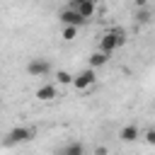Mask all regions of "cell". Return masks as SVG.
Here are the masks:
<instances>
[{
  "label": "cell",
  "instance_id": "13",
  "mask_svg": "<svg viewBox=\"0 0 155 155\" xmlns=\"http://www.w3.org/2000/svg\"><path fill=\"white\" fill-rule=\"evenodd\" d=\"M75 36H78V27H65V29H63V39H65V41H73Z\"/></svg>",
  "mask_w": 155,
  "mask_h": 155
},
{
  "label": "cell",
  "instance_id": "7",
  "mask_svg": "<svg viewBox=\"0 0 155 155\" xmlns=\"http://www.w3.org/2000/svg\"><path fill=\"white\" fill-rule=\"evenodd\" d=\"M56 155H85V145L78 143V140H73V143L63 145L61 150H56Z\"/></svg>",
  "mask_w": 155,
  "mask_h": 155
},
{
  "label": "cell",
  "instance_id": "4",
  "mask_svg": "<svg viewBox=\"0 0 155 155\" xmlns=\"http://www.w3.org/2000/svg\"><path fill=\"white\" fill-rule=\"evenodd\" d=\"M94 82H97V73H94V68H87V70H82L80 75L73 78V85H75L78 90H87V87L94 85Z\"/></svg>",
  "mask_w": 155,
  "mask_h": 155
},
{
  "label": "cell",
  "instance_id": "15",
  "mask_svg": "<svg viewBox=\"0 0 155 155\" xmlns=\"http://www.w3.org/2000/svg\"><path fill=\"white\" fill-rule=\"evenodd\" d=\"M94 155H107V148H104V145H99V148H94Z\"/></svg>",
  "mask_w": 155,
  "mask_h": 155
},
{
  "label": "cell",
  "instance_id": "17",
  "mask_svg": "<svg viewBox=\"0 0 155 155\" xmlns=\"http://www.w3.org/2000/svg\"><path fill=\"white\" fill-rule=\"evenodd\" d=\"M136 5H138V7H145V5H148V0H136Z\"/></svg>",
  "mask_w": 155,
  "mask_h": 155
},
{
  "label": "cell",
  "instance_id": "1",
  "mask_svg": "<svg viewBox=\"0 0 155 155\" xmlns=\"http://www.w3.org/2000/svg\"><path fill=\"white\" fill-rule=\"evenodd\" d=\"M124 44H126V31L119 27V29H111L109 34H104V36L99 39V51L111 53V51H116V48L124 46Z\"/></svg>",
  "mask_w": 155,
  "mask_h": 155
},
{
  "label": "cell",
  "instance_id": "10",
  "mask_svg": "<svg viewBox=\"0 0 155 155\" xmlns=\"http://www.w3.org/2000/svg\"><path fill=\"white\" fill-rule=\"evenodd\" d=\"M109 61V53H104V51H94L92 56H90V68H99V65H104Z\"/></svg>",
  "mask_w": 155,
  "mask_h": 155
},
{
  "label": "cell",
  "instance_id": "2",
  "mask_svg": "<svg viewBox=\"0 0 155 155\" xmlns=\"http://www.w3.org/2000/svg\"><path fill=\"white\" fill-rule=\"evenodd\" d=\"M27 73L34 75V78H44V75H48V73H51V63H48V58H29V63H27Z\"/></svg>",
  "mask_w": 155,
  "mask_h": 155
},
{
  "label": "cell",
  "instance_id": "12",
  "mask_svg": "<svg viewBox=\"0 0 155 155\" xmlns=\"http://www.w3.org/2000/svg\"><path fill=\"white\" fill-rule=\"evenodd\" d=\"M56 78H58V82H61V85H73V75H70V73H65V70H58V75H56Z\"/></svg>",
  "mask_w": 155,
  "mask_h": 155
},
{
  "label": "cell",
  "instance_id": "16",
  "mask_svg": "<svg viewBox=\"0 0 155 155\" xmlns=\"http://www.w3.org/2000/svg\"><path fill=\"white\" fill-rule=\"evenodd\" d=\"M80 2H82V0H70V2H68V7H70V10H75Z\"/></svg>",
  "mask_w": 155,
  "mask_h": 155
},
{
  "label": "cell",
  "instance_id": "5",
  "mask_svg": "<svg viewBox=\"0 0 155 155\" xmlns=\"http://www.w3.org/2000/svg\"><path fill=\"white\" fill-rule=\"evenodd\" d=\"M58 19H61V24H65V27H82L87 19H82L80 15H78V10H63L61 15H58Z\"/></svg>",
  "mask_w": 155,
  "mask_h": 155
},
{
  "label": "cell",
  "instance_id": "11",
  "mask_svg": "<svg viewBox=\"0 0 155 155\" xmlns=\"http://www.w3.org/2000/svg\"><path fill=\"white\" fill-rule=\"evenodd\" d=\"M150 17H153V15H150L148 7H138V12H136V22H138V24H148Z\"/></svg>",
  "mask_w": 155,
  "mask_h": 155
},
{
  "label": "cell",
  "instance_id": "3",
  "mask_svg": "<svg viewBox=\"0 0 155 155\" xmlns=\"http://www.w3.org/2000/svg\"><path fill=\"white\" fill-rule=\"evenodd\" d=\"M31 138H34V128L17 126V128H12V131L7 133L5 143H7V145H15V143H27V140H31Z\"/></svg>",
  "mask_w": 155,
  "mask_h": 155
},
{
  "label": "cell",
  "instance_id": "6",
  "mask_svg": "<svg viewBox=\"0 0 155 155\" xmlns=\"http://www.w3.org/2000/svg\"><path fill=\"white\" fill-rule=\"evenodd\" d=\"M119 138H121L124 143H133V140L140 138V131H138L136 124H128V126H124V128L119 131Z\"/></svg>",
  "mask_w": 155,
  "mask_h": 155
},
{
  "label": "cell",
  "instance_id": "8",
  "mask_svg": "<svg viewBox=\"0 0 155 155\" xmlns=\"http://www.w3.org/2000/svg\"><path fill=\"white\" fill-rule=\"evenodd\" d=\"M36 97H39L41 102H51V99H56V97H58V92H56V87H53V85H41V87L36 90Z\"/></svg>",
  "mask_w": 155,
  "mask_h": 155
},
{
  "label": "cell",
  "instance_id": "14",
  "mask_svg": "<svg viewBox=\"0 0 155 155\" xmlns=\"http://www.w3.org/2000/svg\"><path fill=\"white\" fill-rule=\"evenodd\" d=\"M145 140H148L150 145H155V128H148V131H145Z\"/></svg>",
  "mask_w": 155,
  "mask_h": 155
},
{
  "label": "cell",
  "instance_id": "9",
  "mask_svg": "<svg viewBox=\"0 0 155 155\" xmlns=\"http://www.w3.org/2000/svg\"><path fill=\"white\" fill-rule=\"evenodd\" d=\"M75 10H78V15H80L82 19H90V17L94 15V0H82Z\"/></svg>",
  "mask_w": 155,
  "mask_h": 155
}]
</instances>
